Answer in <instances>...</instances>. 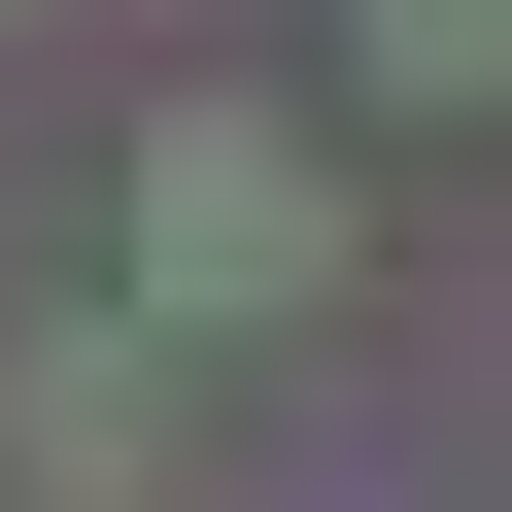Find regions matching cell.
<instances>
[{"label":"cell","instance_id":"7a4b0ae2","mask_svg":"<svg viewBox=\"0 0 512 512\" xmlns=\"http://www.w3.org/2000/svg\"><path fill=\"white\" fill-rule=\"evenodd\" d=\"M0 444H35V478H137L171 376H137V342H0Z\"/></svg>","mask_w":512,"mask_h":512},{"label":"cell","instance_id":"6da1fadb","mask_svg":"<svg viewBox=\"0 0 512 512\" xmlns=\"http://www.w3.org/2000/svg\"><path fill=\"white\" fill-rule=\"evenodd\" d=\"M137 308H171V342H274V308H342V171H308L274 103H171V137H137Z\"/></svg>","mask_w":512,"mask_h":512},{"label":"cell","instance_id":"3957f363","mask_svg":"<svg viewBox=\"0 0 512 512\" xmlns=\"http://www.w3.org/2000/svg\"><path fill=\"white\" fill-rule=\"evenodd\" d=\"M342 69L376 103H512V0H342Z\"/></svg>","mask_w":512,"mask_h":512}]
</instances>
